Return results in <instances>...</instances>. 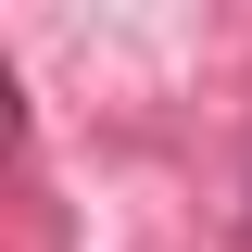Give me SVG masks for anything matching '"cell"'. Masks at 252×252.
<instances>
[{"label":"cell","instance_id":"6da1fadb","mask_svg":"<svg viewBox=\"0 0 252 252\" xmlns=\"http://www.w3.org/2000/svg\"><path fill=\"white\" fill-rule=\"evenodd\" d=\"M240 240H252V177H240Z\"/></svg>","mask_w":252,"mask_h":252}]
</instances>
